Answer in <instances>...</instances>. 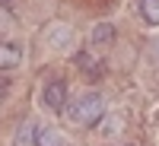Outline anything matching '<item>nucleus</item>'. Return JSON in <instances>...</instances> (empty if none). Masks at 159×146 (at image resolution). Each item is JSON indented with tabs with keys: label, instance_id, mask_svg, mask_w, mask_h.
<instances>
[{
	"label": "nucleus",
	"instance_id": "6",
	"mask_svg": "<svg viewBox=\"0 0 159 146\" xmlns=\"http://www.w3.org/2000/svg\"><path fill=\"white\" fill-rule=\"evenodd\" d=\"M108 42H115V29L108 22L96 25V29H92V45H108Z\"/></svg>",
	"mask_w": 159,
	"mask_h": 146
},
{
	"label": "nucleus",
	"instance_id": "3",
	"mask_svg": "<svg viewBox=\"0 0 159 146\" xmlns=\"http://www.w3.org/2000/svg\"><path fill=\"white\" fill-rule=\"evenodd\" d=\"M38 137H42V130H38L35 121H22L16 137H13V146H38Z\"/></svg>",
	"mask_w": 159,
	"mask_h": 146
},
{
	"label": "nucleus",
	"instance_id": "5",
	"mask_svg": "<svg viewBox=\"0 0 159 146\" xmlns=\"http://www.w3.org/2000/svg\"><path fill=\"white\" fill-rule=\"evenodd\" d=\"M140 16L150 25H159V0H140Z\"/></svg>",
	"mask_w": 159,
	"mask_h": 146
},
{
	"label": "nucleus",
	"instance_id": "7",
	"mask_svg": "<svg viewBox=\"0 0 159 146\" xmlns=\"http://www.w3.org/2000/svg\"><path fill=\"white\" fill-rule=\"evenodd\" d=\"M38 146H67L61 140L57 130H42V137H38Z\"/></svg>",
	"mask_w": 159,
	"mask_h": 146
},
{
	"label": "nucleus",
	"instance_id": "2",
	"mask_svg": "<svg viewBox=\"0 0 159 146\" xmlns=\"http://www.w3.org/2000/svg\"><path fill=\"white\" fill-rule=\"evenodd\" d=\"M42 102L48 105L51 111H61V108H67V83H61V79L48 83V86H45V92H42Z\"/></svg>",
	"mask_w": 159,
	"mask_h": 146
},
{
	"label": "nucleus",
	"instance_id": "1",
	"mask_svg": "<svg viewBox=\"0 0 159 146\" xmlns=\"http://www.w3.org/2000/svg\"><path fill=\"white\" fill-rule=\"evenodd\" d=\"M67 117H70V124L76 127H92V124H99L102 117H105V102L99 92H86V95H80L76 102L67 105Z\"/></svg>",
	"mask_w": 159,
	"mask_h": 146
},
{
	"label": "nucleus",
	"instance_id": "8",
	"mask_svg": "<svg viewBox=\"0 0 159 146\" xmlns=\"http://www.w3.org/2000/svg\"><path fill=\"white\" fill-rule=\"evenodd\" d=\"M0 7H7V10H10V7H13V0H0Z\"/></svg>",
	"mask_w": 159,
	"mask_h": 146
},
{
	"label": "nucleus",
	"instance_id": "4",
	"mask_svg": "<svg viewBox=\"0 0 159 146\" xmlns=\"http://www.w3.org/2000/svg\"><path fill=\"white\" fill-rule=\"evenodd\" d=\"M19 60H22V51H19V45L0 42V70H13V67H19Z\"/></svg>",
	"mask_w": 159,
	"mask_h": 146
}]
</instances>
